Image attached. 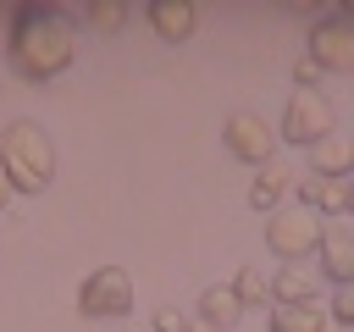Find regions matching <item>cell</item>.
I'll use <instances>...</instances> for the list:
<instances>
[{"mask_svg": "<svg viewBox=\"0 0 354 332\" xmlns=\"http://www.w3.org/2000/svg\"><path fill=\"white\" fill-rule=\"evenodd\" d=\"M11 61H17V72L28 83H44V77L66 72L72 66V22L55 6H39V0L17 6V17H11Z\"/></svg>", "mask_w": 354, "mask_h": 332, "instance_id": "6da1fadb", "label": "cell"}, {"mask_svg": "<svg viewBox=\"0 0 354 332\" xmlns=\"http://www.w3.org/2000/svg\"><path fill=\"white\" fill-rule=\"evenodd\" d=\"M0 172L11 177L17 194H44L55 177V138L28 116L6 122L0 127Z\"/></svg>", "mask_w": 354, "mask_h": 332, "instance_id": "7a4b0ae2", "label": "cell"}, {"mask_svg": "<svg viewBox=\"0 0 354 332\" xmlns=\"http://www.w3.org/2000/svg\"><path fill=\"white\" fill-rule=\"evenodd\" d=\"M321 221H326V216H315L310 205H277V210L266 216V249L282 255L288 266H293V260H310V255L321 249Z\"/></svg>", "mask_w": 354, "mask_h": 332, "instance_id": "3957f363", "label": "cell"}, {"mask_svg": "<svg viewBox=\"0 0 354 332\" xmlns=\"http://www.w3.org/2000/svg\"><path fill=\"white\" fill-rule=\"evenodd\" d=\"M133 299H138V288H133V271H127V266H94V271L77 282V310H83V315H100V321L127 315Z\"/></svg>", "mask_w": 354, "mask_h": 332, "instance_id": "277c9868", "label": "cell"}, {"mask_svg": "<svg viewBox=\"0 0 354 332\" xmlns=\"http://www.w3.org/2000/svg\"><path fill=\"white\" fill-rule=\"evenodd\" d=\"M332 133V100L321 89H288V105H282V122H277V138L288 144H315Z\"/></svg>", "mask_w": 354, "mask_h": 332, "instance_id": "5b68a950", "label": "cell"}, {"mask_svg": "<svg viewBox=\"0 0 354 332\" xmlns=\"http://www.w3.org/2000/svg\"><path fill=\"white\" fill-rule=\"evenodd\" d=\"M321 72H354V22L343 11H326L310 22V50H304Z\"/></svg>", "mask_w": 354, "mask_h": 332, "instance_id": "8992f818", "label": "cell"}, {"mask_svg": "<svg viewBox=\"0 0 354 332\" xmlns=\"http://www.w3.org/2000/svg\"><path fill=\"white\" fill-rule=\"evenodd\" d=\"M221 138H227V149H232L238 160H249V166H271V160H277V127H271L260 111H232V116L221 122Z\"/></svg>", "mask_w": 354, "mask_h": 332, "instance_id": "52a82bcc", "label": "cell"}, {"mask_svg": "<svg viewBox=\"0 0 354 332\" xmlns=\"http://www.w3.org/2000/svg\"><path fill=\"white\" fill-rule=\"evenodd\" d=\"M315 266H321V277H326L332 288H337V282H354V216H326V221H321Z\"/></svg>", "mask_w": 354, "mask_h": 332, "instance_id": "ba28073f", "label": "cell"}, {"mask_svg": "<svg viewBox=\"0 0 354 332\" xmlns=\"http://www.w3.org/2000/svg\"><path fill=\"white\" fill-rule=\"evenodd\" d=\"M299 205H310L315 216H348V177H321V172H299L293 177Z\"/></svg>", "mask_w": 354, "mask_h": 332, "instance_id": "9c48e42d", "label": "cell"}, {"mask_svg": "<svg viewBox=\"0 0 354 332\" xmlns=\"http://www.w3.org/2000/svg\"><path fill=\"white\" fill-rule=\"evenodd\" d=\"M315 293H321V266H282L277 277H271V299L277 304H315Z\"/></svg>", "mask_w": 354, "mask_h": 332, "instance_id": "30bf717a", "label": "cell"}, {"mask_svg": "<svg viewBox=\"0 0 354 332\" xmlns=\"http://www.w3.org/2000/svg\"><path fill=\"white\" fill-rule=\"evenodd\" d=\"M348 166H354V144L332 127L326 138H315L310 144V166L304 172H321V177H348Z\"/></svg>", "mask_w": 354, "mask_h": 332, "instance_id": "8fae6325", "label": "cell"}, {"mask_svg": "<svg viewBox=\"0 0 354 332\" xmlns=\"http://www.w3.org/2000/svg\"><path fill=\"white\" fill-rule=\"evenodd\" d=\"M149 28L171 44H183L194 33V0H149Z\"/></svg>", "mask_w": 354, "mask_h": 332, "instance_id": "7c38bea8", "label": "cell"}, {"mask_svg": "<svg viewBox=\"0 0 354 332\" xmlns=\"http://www.w3.org/2000/svg\"><path fill=\"white\" fill-rule=\"evenodd\" d=\"M194 315H199V321H216V326L232 332V321L243 315V299H238L232 282H210V288L199 293V310H194Z\"/></svg>", "mask_w": 354, "mask_h": 332, "instance_id": "4fadbf2b", "label": "cell"}, {"mask_svg": "<svg viewBox=\"0 0 354 332\" xmlns=\"http://www.w3.org/2000/svg\"><path fill=\"white\" fill-rule=\"evenodd\" d=\"M271 332H326V310L321 304H277Z\"/></svg>", "mask_w": 354, "mask_h": 332, "instance_id": "5bb4252c", "label": "cell"}, {"mask_svg": "<svg viewBox=\"0 0 354 332\" xmlns=\"http://www.w3.org/2000/svg\"><path fill=\"white\" fill-rule=\"evenodd\" d=\"M288 177H293V172H282V166H277V160H271V166H266V172H260V177H254V183H249V205H254V210H266V216H271V210H277V205H282V188H288Z\"/></svg>", "mask_w": 354, "mask_h": 332, "instance_id": "9a60e30c", "label": "cell"}, {"mask_svg": "<svg viewBox=\"0 0 354 332\" xmlns=\"http://www.w3.org/2000/svg\"><path fill=\"white\" fill-rule=\"evenodd\" d=\"M232 288H238L243 310H249V304H266V299H271V277H266V266H238Z\"/></svg>", "mask_w": 354, "mask_h": 332, "instance_id": "2e32d148", "label": "cell"}, {"mask_svg": "<svg viewBox=\"0 0 354 332\" xmlns=\"http://www.w3.org/2000/svg\"><path fill=\"white\" fill-rule=\"evenodd\" d=\"M127 22V6L122 0H88V28H105V33H116Z\"/></svg>", "mask_w": 354, "mask_h": 332, "instance_id": "e0dca14e", "label": "cell"}, {"mask_svg": "<svg viewBox=\"0 0 354 332\" xmlns=\"http://www.w3.org/2000/svg\"><path fill=\"white\" fill-rule=\"evenodd\" d=\"M326 321H337V326H354V282H337V288H332Z\"/></svg>", "mask_w": 354, "mask_h": 332, "instance_id": "ac0fdd59", "label": "cell"}, {"mask_svg": "<svg viewBox=\"0 0 354 332\" xmlns=\"http://www.w3.org/2000/svg\"><path fill=\"white\" fill-rule=\"evenodd\" d=\"M194 326V310H183V304H160L155 310V332H188Z\"/></svg>", "mask_w": 354, "mask_h": 332, "instance_id": "d6986e66", "label": "cell"}, {"mask_svg": "<svg viewBox=\"0 0 354 332\" xmlns=\"http://www.w3.org/2000/svg\"><path fill=\"white\" fill-rule=\"evenodd\" d=\"M315 83H321V66H315L310 55H299V61H293V89H315Z\"/></svg>", "mask_w": 354, "mask_h": 332, "instance_id": "ffe728a7", "label": "cell"}, {"mask_svg": "<svg viewBox=\"0 0 354 332\" xmlns=\"http://www.w3.org/2000/svg\"><path fill=\"white\" fill-rule=\"evenodd\" d=\"M11 194H17V188H11V177H6V172H0V210H6V205H11Z\"/></svg>", "mask_w": 354, "mask_h": 332, "instance_id": "44dd1931", "label": "cell"}, {"mask_svg": "<svg viewBox=\"0 0 354 332\" xmlns=\"http://www.w3.org/2000/svg\"><path fill=\"white\" fill-rule=\"evenodd\" d=\"M188 332H227V326H216V321H199V315H194V326H188Z\"/></svg>", "mask_w": 354, "mask_h": 332, "instance_id": "7402d4cb", "label": "cell"}, {"mask_svg": "<svg viewBox=\"0 0 354 332\" xmlns=\"http://www.w3.org/2000/svg\"><path fill=\"white\" fill-rule=\"evenodd\" d=\"M348 216H354V172H348Z\"/></svg>", "mask_w": 354, "mask_h": 332, "instance_id": "603a6c76", "label": "cell"}, {"mask_svg": "<svg viewBox=\"0 0 354 332\" xmlns=\"http://www.w3.org/2000/svg\"><path fill=\"white\" fill-rule=\"evenodd\" d=\"M348 172H354V166H348Z\"/></svg>", "mask_w": 354, "mask_h": 332, "instance_id": "cb8c5ba5", "label": "cell"}]
</instances>
